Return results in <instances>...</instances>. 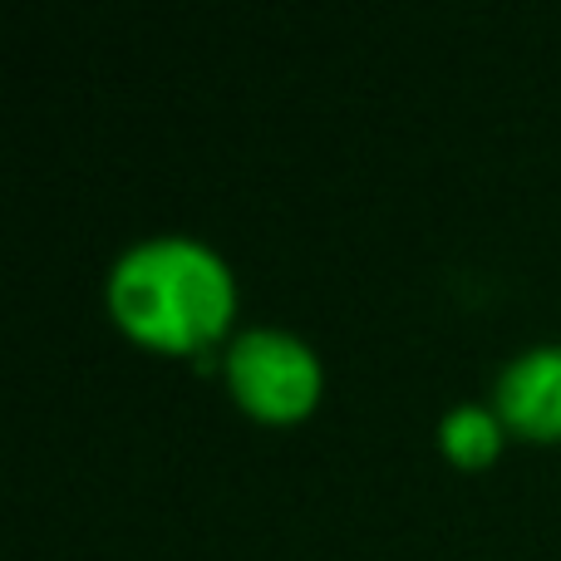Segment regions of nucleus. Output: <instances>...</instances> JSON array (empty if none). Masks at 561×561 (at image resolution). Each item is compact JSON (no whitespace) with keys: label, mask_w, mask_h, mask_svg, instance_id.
<instances>
[{"label":"nucleus","mask_w":561,"mask_h":561,"mask_svg":"<svg viewBox=\"0 0 561 561\" xmlns=\"http://www.w3.org/2000/svg\"><path fill=\"white\" fill-rule=\"evenodd\" d=\"M104 310L118 335L153 355H222L242 330V286L213 242L193 232H158L114 256L104 276Z\"/></svg>","instance_id":"obj_1"},{"label":"nucleus","mask_w":561,"mask_h":561,"mask_svg":"<svg viewBox=\"0 0 561 561\" xmlns=\"http://www.w3.org/2000/svg\"><path fill=\"white\" fill-rule=\"evenodd\" d=\"M222 385L256 424H300L325 399V365L316 345L286 325H242L217 355Z\"/></svg>","instance_id":"obj_2"},{"label":"nucleus","mask_w":561,"mask_h":561,"mask_svg":"<svg viewBox=\"0 0 561 561\" xmlns=\"http://www.w3.org/2000/svg\"><path fill=\"white\" fill-rule=\"evenodd\" d=\"M493 409L523 444H561V340L517 350L497 369Z\"/></svg>","instance_id":"obj_3"},{"label":"nucleus","mask_w":561,"mask_h":561,"mask_svg":"<svg viewBox=\"0 0 561 561\" xmlns=\"http://www.w3.org/2000/svg\"><path fill=\"white\" fill-rule=\"evenodd\" d=\"M507 424L503 414L493 409V399H463V404H454L444 419H438V448H444V458L454 468H463V473H483V468H493L497 458H503L507 448Z\"/></svg>","instance_id":"obj_4"}]
</instances>
